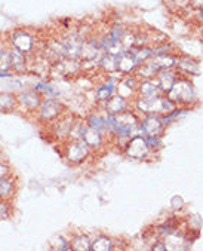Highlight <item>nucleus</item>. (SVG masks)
I'll return each mask as SVG.
<instances>
[{"label":"nucleus","instance_id":"22","mask_svg":"<svg viewBox=\"0 0 203 251\" xmlns=\"http://www.w3.org/2000/svg\"><path fill=\"white\" fill-rule=\"evenodd\" d=\"M90 241L88 236H83V235H79V236H74L71 241H70V247L71 250H77V251H88L90 250Z\"/></svg>","mask_w":203,"mask_h":251},{"label":"nucleus","instance_id":"15","mask_svg":"<svg viewBox=\"0 0 203 251\" xmlns=\"http://www.w3.org/2000/svg\"><path fill=\"white\" fill-rule=\"evenodd\" d=\"M88 125L95 128L96 131H99L101 134H104V132H110L113 131L112 129V125L109 122V118L107 115L106 116H99V115H90L88 118Z\"/></svg>","mask_w":203,"mask_h":251},{"label":"nucleus","instance_id":"10","mask_svg":"<svg viewBox=\"0 0 203 251\" xmlns=\"http://www.w3.org/2000/svg\"><path fill=\"white\" fill-rule=\"evenodd\" d=\"M11 72L15 75H23L28 72V55L11 46Z\"/></svg>","mask_w":203,"mask_h":251},{"label":"nucleus","instance_id":"4","mask_svg":"<svg viewBox=\"0 0 203 251\" xmlns=\"http://www.w3.org/2000/svg\"><path fill=\"white\" fill-rule=\"evenodd\" d=\"M90 147L83 140H68L66 146V159L71 164H82L88 155Z\"/></svg>","mask_w":203,"mask_h":251},{"label":"nucleus","instance_id":"2","mask_svg":"<svg viewBox=\"0 0 203 251\" xmlns=\"http://www.w3.org/2000/svg\"><path fill=\"white\" fill-rule=\"evenodd\" d=\"M36 113L42 124H50L64 115V104L55 97H45Z\"/></svg>","mask_w":203,"mask_h":251},{"label":"nucleus","instance_id":"17","mask_svg":"<svg viewBox=\"0 0 203 251\" xmlns=\"http://www.w3.org/2000/svg\"><path fill=\"white\" fill-rule=\"evenodd\" d=\"M82 140L90 147V149H95V147H99L101 146V141H103V137H101V132L96 131L95 128L92 126H86L85 132H83V137Z\"/></svg>","mask_w":203,"mask_h":251},{"label":"nucleus","instance_id":"27","mask_svg":"<svg viewBox=\"0 0 203 251\" xmlns=\"http://www.w3.org/2000/svg\"><path fill=\"white\" fill-rule=\"evenodd\" d=\"M49 247H50V248H54V250H61V251H64V250H71L70 241L64 239L63 236H55V238H52V239H50V242H49Z\"/></svg>","mask_w":203,"mask_h":251},{"label":"nucleus","instance_id":"31","mask_svg":"<svg viewBox=\"0 0 203 251\" xmlns=\"http://www.w3.org/2000/svg\"><path fill=\"white\" fill-rule=\"evenodd\" d=\"M153 250H166V245H155Z\"/></svg>","mask_w":203,"mask_h":251},{"label":"nucleus","instance_id":"13","mask_svg":"<svg viewBox=\"0 0 203 251\" xmlns=\"http://www.w3.org/2000/svg\"><path fill=\"white\" fill-rule=\"evenodd\" d=\"M138 69V63L135 61V58L131 55L129 51L120 54L117 57V72L120 73H131L134 70Z\"/></svg>","mask_w":203,"mask_h":251},{"label":"nucleus","instance_id":"14","mask_svg":"<svg viewBox=\"0 0 203 251\" xmlns=\"http://www.w3.org/2000/svg\"><path fill=\"white\" fill-rule=\"evenodd\" d=\"M17 190V181L12 176L0 178V199H12Z\"/></svg>","mask_w":203,"mask_h":251},{"label":"nucleus","instance_id":"7","mask_svg":"<svg viewBox=\"0 0 203 251\" xmlns=\"http://www.w3.org/2000/svg\"><path fill=\"white\" fill-rule=\"evenodd\" d=\"M168 97L171 101L191 103L194 100V89L187 82H175L174 86L168 91Z\"/></svg>","mask_w":203,"mask_h":251},{"label":"nucleus","instance_id":"25","mask_svg":"<svg viewBox=\"0 0 203 251\" xmlns=\"http://www.w3.org/2000/svg\"><path fill=\"white\" fill-rule=\"evenodd\" d=\"M86 126H88V122L85 124L82 121H74L73 125H71V129L68 132V138L67 140H82Z\"/></svg>","mask_w":203,"mask_h":251},{"label":"nucleus","instance_id":"11","mask_svg":"<svg viewBox=\"0 0 203 251\" xmlns=\"http://www.w3.org/2000/svg\"><path fill=\"white\" fill-rule=\"evenodd\" d=\"M20 110L18 95L12 92H0V113H12Z\"/></svg>","mask_w":203,"mask_h":251},{"label":"nucleus","instance_id":"32","mask_svg":"<svg viewBox=\"0 0 203 251\" xmlns=\"http://www.w3.org/2000/svg\"><path fill=\"white\" fill-rule=\"evenodd\" d=\"M200 20L203 21V9H202V12H200Z\"/></svg>","mask_w":203,"mask_h":251},{"label":"nucleus","instance_id":"26","mask_svg":"<svg viewBox=\"0 0 203 251\" xmlns=\"http://www.w3.org/2000/svg\"><path fill=\"white\" fill-rule=\"evenodd\" d=\"M90 250L93 251H107V250H113V242L110 238L107 236H99L96 238L92 244H90Z\"/></svg>","mask_w":203,"mask_h":251},{"label":"nucleus","instance_id":"16","mask_svg":"<svg viewBox=\"0 0 203 251\" xmlns=\"http://www.w3.org/2000/svg\"><path fill=\"white\" fill-rule=\"evenodd\" d=\"M11 45L8 40L5 43H0V72L11 73Z\"/></svg>","mask_w":203,"mask_h":251},{"label":"nucleus","instance_id":"28","mask_svg":"<svg viewBox=\"0 0 203 251\" xmlns=\"http://www.w3.org/2000/svg\"><path fill=\"white\" fill-rule=\"evenodd\" d=\"M175 64H177L181 70H184V72H187V73H191V75H197V73H199L197 64L193 63V61H190V60H180V61H177Z\"/></svg>","mask_w":203,"mask_h":251},{"label":"nucleus","instance_id":"9","mask_svg":"<svg viewBox=\"0 0 203 251\" xmlns=\"http://www.w3.org/2000/svg\"><path fill=\"white\" fill-rule=\"evenodd\" d=\"M73 122H74L73 116H66V115H61L57 121L50 122V125H52V134H54V137H57L58 140L68 138V132L71 129Z\"/></svg>","mask_w":203,"mask_h":251},{"label":"nucleus","instance_id":"24","mask_svg":"<svg viewBox=\"0 0 203 251\" xmlns=\"http://www.w3.org/2000/svg\"><path fill=\"white\" fill-rule=\"evenodd\" d=\"M99 66H103L107 72H117V57L112 54H103L99 60Z\"/></svg>","mask_w":203,"mask_h":251},{"label":"nucleus","instance_id":"23","mask_svg":"<svg viewBox=\"0 0 203 251\" xmlns=\"http://www.w3.org/2000/svg\"><path fill=\"white\" fill-rule=\"evenodd\" d=\"M158 91H159L158 82H153L150 79L139 85V92L142 97H155V95H158Z\"/></svg>","mask_w":203,"mask_h":251},{"label":"nucleus","instance_id":"3","mask_svg":"<svg viewBox=\"0 0 203 251\" xmlns=\"http://www.w3.org/2000/svg\"><path fill=\"white\" fill-rule=\"evenodd\" d=\"M136 107L145 113V115H159V113H169L174 109L172 101L168 98H160L158 95L155 97H142L138 100Z\"/></svg>","mask_w":203,"mask_h":251},{"label":"nucleus","instance_id":"8","mask_svg":"<svg viewBox=\"0 0 203 251\" xmlns=\"http://www.w3.org/2000/svg\"><path fill=\"white\" fill-rule=\"evenodd\" d=\"M163 126L165 125L160 118H158L155 115H148L142 121V124H139V131H141V135H145V137H148V135L159 137L163 131Z\"/></svg>","mask_w":203,"mask_h":251},{"label":"nucleus","instance_id":"29","mask_svg":"<svg viewBox=\"0 0 203 251\" xmlns=\"http://www.w3.org/2000/svg\"><path fill=\"white\" fill-rule=\"evenodd\" d=\"M9 176H12L11 167L6 162L0 161V178H5V177H9Z\"/></svg>","mask_w":203,"mask_h":251},{"label":"nucleus","instance_id":"5","mask_svg":"<svg viewBox=\"0 0 203 251\" xmlns=\"http://www.w3.org/2000/svg\"><path fill=\"white\" fill-rule=\"evenodd\" d=\"M43 95L37 89H27L18 94V107L27 113H36L43 101Z\"/></svg>","mask_w":203,"mask_h":251},{"label":"nucleus","instance_id":"21","mask_svg":"<svg viewBox=\"0 0 203 251\" xmlns=\"http://www.w3.org/2000/svg\"><path fill=\"white\" fill-rule=\"evenodd\" d=\"M151 61L156 64V67L159 70H168L171 69L172 66H175L177 60L171 55H166V54H159V55H153L151 57Z\"/></svg>","mask_w":203,"mask_h":251},{"label":"nucleus","instance_id":"6","mask_svg":"<svg viewBox=\"0 0 203 251\" xmlns=\"http://www.w3.org/2000/svg\"><path fill=\"white\" fill-rule=\"evenodd\" d=\"M125 149H126V153H128L129 158L138 159V161L144 159L148 155V152H150V147L147 144V140L141 134H138V135L132 137L131 140H128V144H126Z\"/></svg>","mask_w":203,"mask_h":251},{"label":"nucleus","instance_id":"12","mask_svg":"<svg viewBox=\"0 0 203 251\" xmlns=\"http://www.w3.org/2000/svg\"><path fill=\"white\" fill-rule=\"evenodd\" d=\"M128 109V101L122 95H113L106 101V112L109 115H119Z\"/></svg>","mask_w":203,"mask_h":251},{"label":"nucleus","instance_id":"30","mask_svg":"<svg viewBox=\"0 0 203 251\" xmlns=\"http://www.w3.org/2000/svg\"><path fill=\"white\" fill-rule=\"evenodd\" d=\"M123 83H126V85H128L129 88H132V89H134V88H136V80H135L134 77H126Z\"/></svg>","mask_w":203,"mask_h":251},{"label":"nucleus","instance_id":"1","mask_svg":"<svg viewBox=\"0 0 203 251\" xmlns=\"http://www.w3.org/2000/svg\"><path fill=\"white\" fill-rule=\"evenodd\" d=\"M8 43L18 51L31 55L37 48V37L28 28H15L8 34Z\"/></svg>","mask_w":203,"mask_h":251},{"label":"nucleus","instance_id":"20","mask_svg":"<svg viewBox=\"0 0 203 251\" xmlns=\"http://www.w3.org/2000/svg\"><path fill=\"white\" fill-rule=\"evenodd\" d=\"M174 83H175V77L168 70H160L158 73V85H159L160 91L168 92L174 86Z\"/></svg>","mask_w":203,"mask_h":251},{"label":"nucleus","instance_id":"19","mask_svg":"<svg viewBox=\"0 0 203 251\" xmlns=\"http://www.w3.org/2000/svg\"><path fill=\"white\" fill-rule=\"evenodd\" d=\"M114 91H116L114 80H113V79H110L106 85H103L101 88H98V89H96L95 97L99 100V101H104V103H106L109 98H112V97L114 95Z\"/></svg>","mask_w":203,"mask_h":251},{"label":"nucleus","instance_id":"18","mask_svg":"<svg viewBox=\"0 0 203 251\" xmlns=\"http://www.w3.org/2000/svg\"><path fill=\"white\" fill-rule=\"evenodd\" d=\"M129 52H131V55L135 58V61L139 66L141 63H145L147 60H150L151 57H153V48H145V46L131 48Z\"/></svg>","mask_w":203,"mask_h":251}]
</instances>
